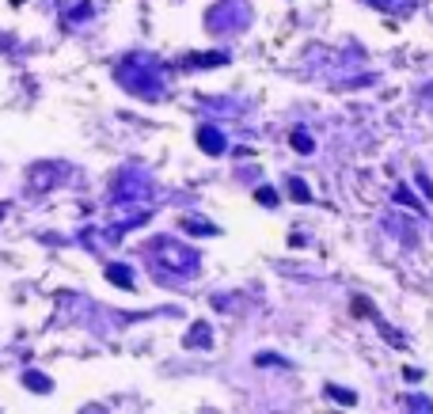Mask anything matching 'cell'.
Listing matches in <instances>:
<instances>
[{"label":"cell","instance_id":"obj_2","mask_svg":"<svg viewBox=\"0 0 433 414\" xmlns=\"http://www.w3.org/2000/svg\"><path fill=\"white\" fill-rule=\"evenodd\" d=\"M293 145L301 148V152H312V141H308L304 134H296V137H293Z\"/></svg>","mask_w":433,"mask_h":414},{"label":"cell","instance_id":"obj_1","mask_svg":"<svg viewBox=\"0 0 433 414\" xmlns=\"http://www.w3.org/2000/svg\"><path fill=\"white\" fill-rule=\"evenodd\" d=\"M220 134L217 129H202V148H209V152H220V141H217Z\"/></svg>","mask_w":433,"mask_h":414}]
</instances>
